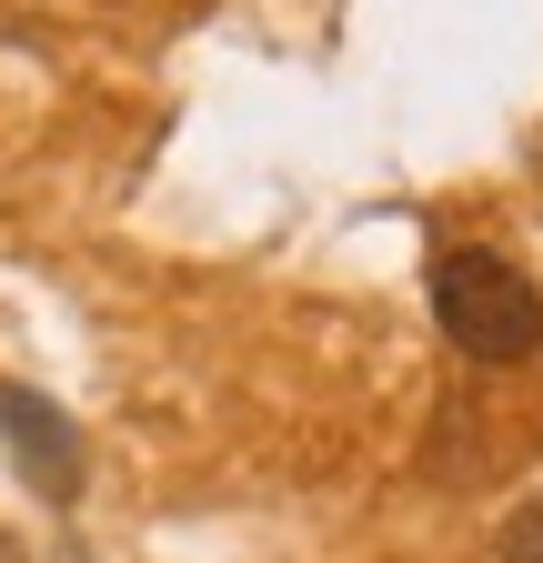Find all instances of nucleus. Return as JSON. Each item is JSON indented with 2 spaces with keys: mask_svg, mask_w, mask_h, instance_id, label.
<instances>
[{
  "mask_svg": "<svg viewBox=\"0 0 543 563\" xmlns=\"http://www.w3.org/2000/svg\"><path fill=\"white\" fill-rule=\"evenodd\" d=\"M433 322L473 363H523V352H543V292L503 252H443L433 262Z\"/></svg>",
  "mask_w": 543,
  "mask_h": 563,
  "instance_id": "1",
  "label": "nucleus"
},
{
  "mask_svg": "<svg viewBox=\"0 0 543 563\" xmlns=\"http://www.w3.org/2000/svg\"><path fill=\"white\" fill-rule=\"evenodd\" d=\"M0 433H11V463L31 473V493L81 504V433H71L60 402H41L31 383H0Z\"/></svg>",
  "mask_w": 543,
  "mask_h": 563,
  "instance_id": "2",
  "label": "nucleus"
},
{
  "mask_svg": "<svg viewBox=\"0 0 543 563\" xmlns=\"http://www.w3.org/2000/svg\"><path fill=\"white\" fill-rule=\"evenodd\" d=\"M0 563H31V553H21V543H11V533H0Z\"/></svg>",
  "mask_w": 543,
  "mask_h": 563,
  "instance_id": "4",
  "label": "nucleus"
},
{
  "mask_svg": "<svg viewBox=\"0 0 543 563\" xmlns=\"http://www.w3.org/2000/svg\"><path fill=\"white\" fill-rule=\"evenodd\" d=\"M503 563H543V493L503 514Z\"/></svg>",
  "mask_w": 543,
  "mask_h": 563,
  "instance_id": "3",
  "label": "nucleus"
}]
</instances>
